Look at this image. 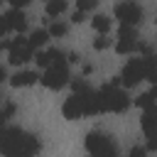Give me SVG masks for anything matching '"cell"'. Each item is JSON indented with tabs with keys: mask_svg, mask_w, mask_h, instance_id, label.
<instances>
[{
	"mask_svg": "<svg viewBox=\"0 0 157 157\" xmlns=\"http://www.w3.org/2000/svg\"><path fill=\"white\" fill-rule=\"evenodd\" d=\"M39 140L20 128H7V125H0V152L7 155V157H15V155H37L39 152Z\"/></svg>",
	"mask_w": 157,
	"mask_h": 157,
	"instance_id": "6da1fadb",
	"label": "cell"
},
{
	"mask_svg": "<svg viewBox=\"0 0 157 157\" xmlns=\"http://www.w3.org/2000/svg\"><path fill=\"white\" fill-rule=\"evenodd\" d=\"M98 96H101L103 113H125L130 108V96L120 86H115V83H105L98 91Z\"/></svg>",
	"mask_w": 157,
	"mask_h": 157,
	"instance_id": "7a4b0ae2",
	"label": "cell"
},
{
	"mask_svg": "<svg viewBox=\"0 0 157 157\" xmlns=\"http://www.w3.org/2000/svg\"><path fill=\"white\" fill-rule=\"evenodd\" d=\"M69 81H71V76H69V61H66V56L64 59H56L54 64H49L44 69V74L39 76V83L44 88H49V91H59Z\"/></svg>",
	"mask_w": 157,
	"mask_h": 157,
	"instance_id": "3957f363",
	"label": "cell"
},
{
	"mask_svg": "<svg viewBox=\"0 0 157 157\" xmlns=\"http://www.w3.org/2000/svg\"><path fill=\"white\" fill-rule=\"evenodd\" d=\"M86 152L103 157V155H115V152H118V147H115V142H113L105 132L91 130V132L86 135Z\"/></svg>",
	"mask_w": 157,
	"mask_h": 157,
	"instance_id": "277c9868",
	"label": "cell"
},
{
	"mask_svg": "<svg viewBox=\"0 0 157 157\" xmlns=\"http://www.w3.org/2000/svg\"><path fill=\"white\" fill-rule=\"evenodd\" d=\"M140 81H145V59L140 56V59H130L125 66H123V71H120V83L125 86V88H132V86H137Z\"/></svg>",
	"mask_w": 157,
	"mask_h": 157,
	"instance_id": "5b68a950",
	"label": "cell"
},
{
	"mask_svg": "<svg viewBox=\"0 0 157 157\" xmlns=\"http://www.w3.org/2000/svg\"><path fill=\"white\" fill-rule=\"evenodd\" d=\"M115 17H118V22H123V25L137 27V25L142 22V7H140L137 2H132V0H123V2L115 5Z\"/></svg>",
	"mask_w": 157,
	"mask_h": 157,
	"instance_id": "8992f818",
	"label": "cell"
},
{
	"mask_svg": "<svg viewBox=\"0 0 157 157\" xmlns=\"http://www.w3.org/2000/svg\"><path fill=\"white\" fill-rule=\"evenodd\" d=\"M29 59H34V49L27 44V39H22L17 34V39H12V47L7 49V61L12 66H20V64H25Z\"/></svg>",
	"mask_w": 157,
	"mask_h": 157,
	"instance_id": "52a82bcc",
	"label": "cell"
},
{
	"mask_svg": "<svg viewBox=\"0 0 157 157\" xmlns=\"http://www.w3.org/2000/svg\"><path fill=\"white\" fill-rule=\"evenodd\" d=\"M61 113H64L66 120H78V118L83 115V101H81V96H78V93L69 96V98L64 101V105H61Z\"/></svg>",
	"mask_w": 157,
	"mask_h": 157,
	"instance_id": "ba28073f",
	"label": "cell"
},
{
	"mask_svg": "<svg viewBox=\"0 0 157 157\" xmlns=\"http://www.w3.org/2000/svg\"><path fill=\"white\" fill-rule=\"evenodd\" d=\"M140 125H142L145 137H155V135H157V105H150V108L142 110Z\"/></svg>",
	"mask_w": 157,
	"mask_h": 157,
	"instance_id": "9c48e42d",
	"label": "cell"
},
{
	"mask_svg": "<svg viewBox=\"0 0 157 157\" xmlns=\"http://www.w3.org/2000/svg\"><path fill=\"white\" fill-rule=\"evenodd\" d=\"M5 20H7V27H10V32H17V34H22V32L27 29V17H25L22 7H12L10 12H5Z\"/></svg>",
	"mask_w": 157,
	"mask_h": 157,
	"instance_id": "30bf717a",
	"label": "cell"
},
{
	"mask_svg": "<svg viewBox=\"0 0 157 157\" xmlns=\"http://www.w3.org/2000/svg\"><path fill=\"white\" fill-rule=\"evenodd\" d=\"M81 101H83V115H98V113H103V105H101V96H98V91H88V93H83L81 96Z\"/></svg>",
	"mask_w": 157,
	"mask_h": 157,
	"instance_id": "8fae6325",
	"label": "cell"
},
{
	"mask_svg": "<svg viewBox=\"0 0 157 157\" xmlns=\"http://www.w3.org/2000/svg\"><path fill=\"white\" fill-rule=\"evenodd\" d=\"M37 81H39V74L37 71H17L10 78V86L12 88H27V86H34Z\"/></svg>",
	"mask_w": 157,
	"mask_h": 157,
	"instance_id": "7c38bea8",
	"label": "cell"
},
{
	"mask_svg": "<svg viewBox=\"0 0 157 157\" xmlns=\"http://www.w3.org/2000/svg\"><path fill=\"white\" fill-rule=\"evenodd\" d=\"M66 54L61 52V49H44V52H39L37 56H34V61H37V66H42V69H47L49 64H54L56 59H64Z\"/></svg>",
	"mask_w": 157,
	"mask_h": 157,
	"instance_id": "4fadbf2b",
	"label": "cell"
},
{
	"mask_svg": "<svg viewBox=\"0 0 157 157\" xmlns=\"http://www.w3.org/2000/svg\"><path fill=\"white\" fill-rule=\"evenodd\" d=\"M135 49H137L135 34H118V44H115V52L118 54H132Z\"/></svg>",
	"mask_w": 157,
	"mask_h": 157,
	"instance_id": "5bb4252c",
	"label": "cell"
},
{
	"mask_svg": "<svg viewBox=\"0 0 157 157\" xmlns=\"http://www.w3.org/2000/svg\"><path fill=\"white\" fill-rule=\"evenodd\" d=\"M49 29H34L32 34H29V39H27V44L32 47V49H39V47H44L47 42H49Z\"/></svg>",
	"mask_w": 157,
	"mask_h": 157,
	"instance_id": "9a60e30c",
	"label": "cell"
},
{
	"mask_svg": "<svg viewBox=\"0 0 157 157\" xmlns=\"http://www.w3.org/2000/svg\"><path fill=\"white\" fill-rule=\"evenodd\" d=\"M66 0H47V7H44V12H47V17H59V15H64L66 12Z\"/></svg>",
	"mask_w": 157,
	"mask_h": 157,
	"instance_id": "2e32d148",
	"label": "cell"
},
{
	"mask_svg": "<svg viewBox=\"0 0 157 157\" xmlns=\"http://www.w3.org/2000/svg\"><path fill=\"white\" fill-rule=\"evenodd\" d=\"M91 27L96 29V34H108L110 20H108L105 15H93V17H91Z\"/></svg>",
	"mask_w": 157,
	"mask_h": 157,
	"instance_id": "e0dca14e",
	"label": "cell"
},
{
	"mask_svg": "<svg viewBox=\"0 0 157 157\" xmlns=\"http://www.w3.org/2000/svg\"><path fill=\"white\" fill-rule=\"evenodd\" d=\"M135 103H137L142 110H145V108H150V105H157V101H155V96H152L150 91H147V93H140V96L135 98Z\"/></svg>",
	"mask_w": 157,
	"mask_h": 157,
	"instance_id": "ac0fdd59",
	"label": "cell"
},
{
	"mask_svg": "<svg viewBox=\"0 0 157 157\" xmlns=\"http://www.w3.org/2000/svg\"><path fill=\"white\" fill-rule=\"evenodd\" d=\"M66 32H69V27H66L64 22H59V20L52 22V27H49V34H52V37H64Z\"/></svg>",
	"mask_w": 157,
	"mask_h": 157,
	"instance_id": "d6986e66",
	"label": "cell"
},
{
	"mask_svg": "<svg viewBox=\"0 0 157 157\" xmlns=\"http://www.w3.org/2000/svg\"><path fill=\"white\" fill-rule=\"evenodd\" d=\"M108 47H110L108 34H96V39H93V49H96V52H103V49H108Z\"/></svg>",
	"mask_w": 157,
	"mask_h": 157,
	"instance_id": "ffe728a7",
	"label": "cell"
},
{
	"mask_svg": "<svg viewBox=\"0 0 157 157\" xmlns=\"http://www.w3.org/2000/svg\"><path fill=\"white\" fill-rule=\"evenodd\" d=\"M71 88H74V93H78V96H83V93L91 91V86H88L83 78H74V81H71Z\"/></svg>",
	"mask_w": 157,
	"mask_h": 157,
	"instance_id": "44dd1931",
	"label": "cell"
},
{
	"mask_svg": "<svg viewBox=\"0 0 157 157\" xmlns=\"http://www.w3.org/2000/svg\"><path fill=\"white\" fill-rule=\"evenodd\" d=\"M96 5H98V0H76V7L83 10V12H91Z\"/></svg>",
	"mask_w": 157,
	"mask_h": 157,
	"instance_id": "7402d4cb",
	"label": "cell"
},
{
	"mask_svg": "<svg viewBox=\"0 0 157 157\" xmlns=\"http://www.w3.org/2000/svg\"><path fill=\"white\" fill-rule=\"evenodd\" d=\"M83 20H86V12H83V10H78V7H76V12H74V15H71V22H74V25H81V22H83Z\"/></svg>",
	"mask_w": 157,
	"mask_h": 157,
	"instance_id": "603a6c76",
	"label": "cell"
},
{
	"mask_svg": "<svg viewBox=\"0 0 157 157\" xmlns=\"http://www.w3.org/2000/svg\"><path fill=\"white\" fill-rule=\"evenodd\" d=\"M142 155H147V147H142V145L130 147V157H142Z\"/></svg>",
	"mask_w": 157,
	"mask_h": 157,
	"instance_id": "cb8c5ba5",
	"label": "cell"
},
{
	"mask_svg": "<svg viewBox=\"0 0 157 157\" xmlns=\"http://www.w3.org/2000/svg\"><path fill=\"white\" fill-rule=\"evenodd\" d=\"M135 52H140L142 56H145V54H152V49H150V44H145V42H137V49H135Z\"/></svg>",
	"mask_w": 157,
	"mask_h": 157,
	"instance_id": "d4e9b609",
	"label": "cell"
},
{
	"mask_svg": "<svg viewBox=\"0 0 157 157\" xmlns=\"http://www.w3.org/2000/svg\"><path fill=\"white\" fill-rule=\"evenodd\" d=\"M5 32H10V27H7V20H5V15H0V39L5 37Z\"/></svg>",
	"mask_w": 157,
	"mask_h": 157,
	"instance_id": "484cf974",
	"label": "cell"
},
{
	"mask_svg": "<svg viewBox=\"0 0 157 157\" xmlns=\"http://www.w3.org/2000/svg\"><path fill=\"white\" fill-rule=\"evenodd\" d=\"M145 147H147V152H155V150H157V135H155V137H147V145H145Z\"/></svg>",
	"mask_w": 157,
	"mask_h": 157,
	"instance_id": "4316f807",
	"label": "cell"
},
{
	"mask_svg": "<svg viewBox=\"0 0 157 157\" xmlns=\"http://www.w3.org/2000/svg\"><path fill=\"white\" fill-rule=\"evenodd\" d=\"M10 2V7H27L32 0H7Z\"/></svg>",
	"mask_w": 157,
	"mask_h": 157,
	"instance_id": "83f0119b",
	"label": "cell"
},
{
	"mask_svg": "<svg viewBox=\"0 0 157 157\" xmlns=\"http://www.w3.org/2000/svg\"><path fill=\"white\" fill-rule=\"evenodd\" d=\"M66 61H69V64H78V61H81V56H78L76 52H69V54H66Z\"/></svg>",
	"mask_w": 157,
	"mask_h": 157,
	"instance_id": "f1b7e54d",
	"label": "cell"
},
{
	"mask_svg": "<svg viewBox=\"0 0 157 157\" xmlns=\"http://www.w3.org/2000/svg\"><path fill=\"white\" fill-rule=\"evenodd\" d=\"M2 108H5V113H7V115H12V113L17 110V108H15V103H5Z\"/></svg>",
	"mask_w": 157,
	"mask_h": 157,
	"instance_id": "f546056e",
	"label": "cell"
},
{
	"mask_svg": "<svg viewBox=\"0 0 157 157\" xmlns=\"http://www.w3.org/2000/svg\"><path fill=\"white\" fill-rule=\"evenodd\" d=\"M7 118H10V115L5 113V108H0V125H5V120H7Z\"/></svg>",
	"mask_w": 157,
	"mask_h": 157,
	"instance_id": "4dcf8cb0",
	"label": "cell"
},
{
	"mask_svg": "<svg viewBox=\"0 0 157 157\" xmlns=\"http://www.w3.org/2000/svg\"><path fill=\"white\" fill-rule=\"evenodd\" d=\"M5 78H7V74H5V69H2V66H0V83H2V81H5Z\"/></svg>",
	"mask_w": 157,
	"mask_h": 157,
	"instance_id": "1f68e13d",
	"label": "cell"
},
{
	"mask_svg": "<svg viewBox=\"0 0 157 157\" xmlns=\"http://www.w3.org/2000/svg\"><path fill=\"white\" fill-rule=\"evenodd\" d=\"M152 96H155V101H157V83H152V91H150Z\"/></svg>",
	"mask_w": 157,
	"mask_h": 157,
	"instance_id": "d6a6232c",
	"label": "cell"
},
{
	"mask_svg": "<svg viewBox=\"0 0 157 157\" xmlns=\"http://www.w3.org/2000/svg\"><path fill=\"white\" fill-rule=\"evenodd\" d=\"M2 2H5V0H0V5H2Z\"/></svg>",
	"mask_w": 157,
	"mask_h": 157,
	"instance_id": "836d02e7",
	"label": "cell"
},
{
	"mask_svg": "<svg viewBox=\"0 0 157 157\" xmlns=\"http://www.w3.org/2000/svg\"><path fill=\"white\" fill-rule=\"evenodd\" d=\"M0 98H2V96H0Z\"/></svg>",
	"mask_w": 157,
	"mask_h": 157,
	"instance_id": "e575fe53",
	"label": "cell"
}]
</instances>
